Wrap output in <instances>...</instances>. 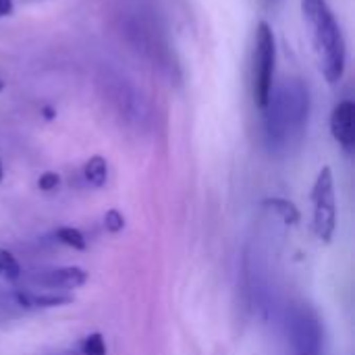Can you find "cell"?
<instances>
[{"label":"cell","mask_w":355,"mask_h":355,"mask_svg":"<svg viewBox=\"0 0 355 355\" xmlns=\"http://www.w3.org/2000/svg\"><path fill=\"white\" fill-rule=\"evenodd\" d=\"M302 15L310 29L320 73L329 83H339L345 75L347 48L335 12L327 0H302Z\"/></svg>","instance_id":"cell-2"},{"label":"cell","mask_w":355,"mask_h":355,"mask_svg":"<svg viewBox=\"0 0 355 355\" xmlns=\"http://www.w3.org/2000/svg\"><path fill=\"white\" fill-rule=\"evenodd\" d=\"M42 112H44V116H46L48 121H50V119H54V114H56L50 106H44V110H42Z\"/></svg>","instance_id":"cell-18"},{"label":"cell","mask_w":355,"mask_h":355,"mask_svg":"<svg viewBox=\"0 0 355 355\" xmlns=\"http://www.w3.org/2000/svg\"><path fill=\"white\" fill-rule=\"evenodd\" d=\"M0 181H2V164H0Z\"/></svg>","instance_id":"cell-20"},{"label":"cell","mask_w":355,"mask_h":355,"mask_svg":"<svg viewBox=\"0 0 355 355\" xmlns=\"http://www.w3.org/2000/svg\"><path fill=\"white\" fill-rule=\"evenodd\" d=\"M264 110V139L270 152L285 154L297 146L306 133L312 96L310 87L300 77L283 79L272 85Z\"/></svg>","instance_id":"cell-1"},{"label":"cell","mask_w":355,"mask_h":355,"mask_svg":"<svg viewBox=\"0 0 355 355\" xmlns=\"http://www.w3.org/2000/svg\"><path fill=\"white\" fill-rule=\"evenodd\" d=\"M289 335L295 355H320L322 329L308 310H293L289 316Z\"/></svg>","instance_id":"cell-6"},{"label":"cell","mask_w":355,"mask_h":355,"mask_svg":"<svg viewBox=\"0 0 355 355\" xmlns=\"http://www.w3.org/2000/svg\"><path fill=\"white\" fill-rule=\"evenodd\" d=\"M104 227H106L108 233H121L125 229V216L119 210L112 208V210H108L104 214Z\"/></svg>","instance_id":"cell-15"},{"label":"cell","mask_w":355,"mask_h":355,"mask_svg":"<svg viewBox=\"0 0 355 355\" xmlns=\"http://www.w3.org/2000/svg\"><path fill=\"white\" fill-rule=\"evenodd\" d=\"M314 204V231L320 241L329 243L337 229V198H335V181L331 166H324L312 189Z\"/></svg>","instance_id":"cell-4"},{"label":"cell","mask_w":355,"mask_h":355,"mask_svg":"<svg viewBox=\"0 0 355 355\" xmlns=\"http://www.w3.org/2000/svg\"><path fill=\"white\" fill-rule=\"evenodd\" d=\"M104 85H106V94H108V100L112 102L114 110L129 125L139 127V129L148 125V121H150L148 102L141 96V92H137V87L133 83L114 75V77H106Z\"/></svg>","instance_id":"cell-5"},{"label":"cell","mask_w":355,"mask_h":355,"mask_svg":"<svg viewBox=\"0 0 355 355\" xmlns=\"http://www.w3.org/2000/svg\"><path fill=\"white\" fill-rule=\"evenodd\" d=\"M56 239H58L60 243L73 248V250H85V248H87V241H85L83 233L77 231V229H73V227H60V229L56 231Z\"/></svg>","instance_id":"cell-12"},{"label":"cell","mask_w":355,"mask_h":355,"mask_svg":"<svg viewBox=\"0 0 355 355\" xmlns=\"http://www.w3.org/2000/svg\"><path fill=\"white\" fill-rule=\"evenodd\" d=\"M15 300L21 308H56V306H64L71 304L69 295H31V293H15Z\"/></svg>","instance_id":"cell-9"},{"label":"cell","mask_w":355,"mask_h":355,"mask_svg":"<svg viewBox=\"0 0 355 355\" xmlns=\"http://www.w3.org/2000/svg\"><path fill=\"white\" fill-rule=\"evenodd\" d=\"M37 187H40L42 191H54V189H58V187H60V175H58V173H52V171L44 173V175L37 179Z\"/></svg>","instance_id":"cell-16"},{"label":"cell","mask_w":355,"mask_h":355,"mask_svg":"<svg viewBox=\"0 0 355 355\" xmlns=\"http://www.w3.org/2000/svg\"><path fill=\"white\" fill-rule=\"evenodd\" d=\"M264 206H266V208H270L272 212H277L285 225H295V223L300 220V212H297V208H295L291 202H287V200L272 198V200H266V202H264Z\"/></svg>","instance_id":"cell-11"},{"label":"cell","mask_w":355,"mask_h":355,"mask_svg":"<svg viewBox=\"0 0 355 355\" xmlns=\"http://www.w3.org/2000/svg\"><path fill=\"white\" fill-rule=\"evenodd\" d=\"M275 62H277V44H275L272 27L266 21H260L256 31V50H254V98L260 108L266 106V100L275 85Z\"/></svg>","instance_id":"cell-3"},{"label":"cell","mask_w":355,"mask_h":355,"mask_svg":"<svg viewBox=\"0 0 355 355\" xmlns=\"http://www.w3.org/2000/svg\"><path fill=\"white\" fill-rule=\"evenodd\" d=\"M333 137L345 152H352L355 146V104L352 100H341L331 114Z\"/></svg>","instance_id":"cell-7"},{"label":"cell","mask_w":355,"mask_h":355,"mask_svg":"<svg viewBox=\"0 0 355 355\" xmlns=\"http://www.w3.org/2000/svg\"><path fill=\"white\" fill-rule=\"evenodd\" d=\"M21 264L17 262V258L6 252V250H0V277L8 279V281H17L21 279Z\"/></svg>","instance_id":"cell-13"},{"label":"cell","mask_w":355,"mask_h":355,"mask_svg":"<svg viewBox=\"0 0 355 355\" xmlns=\"http://www.w3.org/2000/svg\"><path fill=\"white\" fill-rule=\"evenodd\" d=\"M40 287L46 289H77L87 281V272L79 266H69V268H56V270H46L40 275H33L31 279Z\"/></svg>","instance_id":"cell-8"},{"label":"cell","mask_w":355,"mask_h":355,"mask_svg":"<svg viewBox=\"0 0 355 355\" xmlns=\"http://www.w3.org/2000/svg\"><path fill=\"white\" fill-rule=\"evenodd\" d=\"M83 177L94 187H104L108 181V162L102 156H92L83 166Z\"/></svg>","instance_id":"cell-10"},{"label":"cell","mask_w":355,"mask_h":355,"mask_svg":"<svg viewBox=\"0 0 355 355\" xmlns=\"http://www.w3.org/2000/svg\"><path fill=\"white\" fill-rule=\"evenodd\" d=\"M81 352L83 355H106V343H104L102 335L94 333L89 337H85L81 343Z\"/></svg>","instance_id":"cell-14"},{"label":"cell","mask_w":355,"mask_h":355,"mask_svg":"<svg viewBox=\"0 0 355 355\" xmlns=\"http://www.w3.org/2000/svg\"><path fill=\"white\" fill-rule=\"evenodd\" d=\"M15 10V0H0V19L12 15Z\"/></svg>","instance_id":"cell-17"},{"label":"cell","mask_w":355,"mask_h":355,"mask_svg":"<svg viewBox=\"0 0 355 355\" xmlns=\"http://www.w3.org/2000/svg\"><path fill=\"white\" fill-rule=\"evenodd\" d=\"M4 89V81H2V77H0V92Z\"/></svg>","instance_id":"cell-19"}]
</instances>
